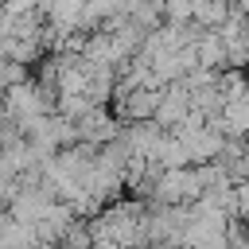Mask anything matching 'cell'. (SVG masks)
Listing matches in <instances>:
<instances>
[{
  "label": "cell",
  "instance_id": "cell-1",
  "mask_svg": "<svg viewBox=\"0 0 249 249\" xmlns=\"http://www.w3.org/2000/svg\"><path fill=\"white\" fill-rule=\"evenodd\" d=\"M195 54H198V66L202 70H226L230 66V51H226V39L218 31H202L198 43H195Z\"/></svg>",
  "mask_w": 249,
  "mask_h": 249
},
{
  "label": "cell",
  "instance_id": "cell-2",
  "mask_svg": "<svg viewBox=\"0 0 249 249\" xmlns=\"http://www.w3.org/2000/svg\"><path fill=\"white\" fill-rule=\"evenodd\" d=\"M233 16V0H195V23L206 31H218Z\"/></svg>",
  "mask_w": 249,
  "mask_h": 249
},
{
  "label": "cell",
  "instance_id": "cell-3",
  "mask_svg": "<svg viewBox=\"0 0 249 249\" xmlns=\"http://www.w3.org/2000/svg\"><path fill=\"white\" fill-rule=\"evenodd\" d=\"M23 82H31L27 66H23V62H12V58H4V86L12 89V86H23Z\"/></svg>",
  "mask_w": 249,
  "mask_h": 249
},
{
  "label": "cell",
  "instance_id": "cell-4",
  "mask_svg": "<svg viewBox=\"0 0 249 249\" xmlns=\"http://www.w3.org/2000/svg\"><path fill=\"white\" fill-rule=\"evenodd\" d=\"M233 191H237V206H241V218H245V214H249V179H245V183H237Z\"/></svg>",
  "mask_w": 249,
  "mask_h": 249
},
{
  "label": "cell",
  "instance_id": "cell-5",
  "mask_svg": "<svg viewBox=\"0 0 249 249\" xmlns=\"http://www.w3.org/2000/svg\"><path fill=\"white\" fill-rule=\"evenodd\" d=\"M93 249H124V245H121V241H113V237H97V241H93Z\"/></svg>",
  "mask_w": 249,
  "mask_h": 249
}]
</instances>
